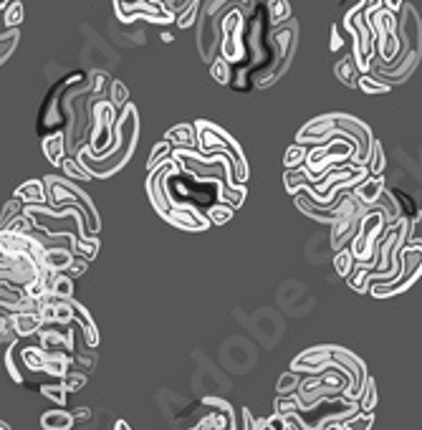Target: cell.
<instances>
[{"label": "cell", "instance_id": "6da1fadb", "mask_svg": "<svg viewBox=\"0 0 422 430\" xmlns=\"http://www.w3.org/2000/svg\"><path fill=\"white\" fill-rule=\"evenodd\" d=\"M119 127H122V144L117 147V152H111V155H107V157H94L87 147L78 149L76 157L81 160V164L94 175V180H107L111 175H117V172L132 160L134 149H137V142H140V111H137V107H134L132 102L122 109Z\"/></svg>", "mask_w": 422, "mask_h": 430}, {"label": "cell", "instance_id": "7a4b0ae2", "mask_svg": "<svg viewBox=\"0 0 422 430\" xmlns=\"http://www.w3.org/2000/svg\"><path fill=\"white\" fill-rule=\"evenodd\" d=\"M256 10L258 0H208L203 6L200 21H197V51L203 56V61L210 66L220 56V41H223V21L233 8Z\"/></svg>", "mask_w": 422, "mask_h": 430}, {"label": "cell", "instance_id": "3957f363", "mask_svg": "<svg viewBox=\"0 0 422 430\" xmlns=\"http://www.w3.org/2000/svg\"><path fill=\"white\" fill-rule=\"evenodd\" d=\"M91 114H94V125H91V134H89V144H84V147L94 157H107L111 152H117V147L122 144V127H119L122 109L109 96H102V99H94Z\"/></svg>", "mask_w": 422, "mask_h": 430}, {"label": "cell", "instance_id": "277c9868", "mask_svg": "<svg viewBox=\"0 0 422 430\" xmlns=\"http://www.w3.org/2000/svg\"><path fill=\"white\" fill-rule=\"evenodd\" d=\"M197 137H200V152L203 155H225L230 162H233V178L235 182L245 185L248 180V160L243 155L241 144L233 140V134H227L223 127L212 125L208 119H197Z\"/></svg>", "mask_w": 422, "mask_h": 430}, {"label": "cell", "instance_id": "5b68a950", "mask_svg": "<svg viewBox=\"0 0 422 430\" xmlns=\"http://www.w3.org/2000/svg\"><path fill=\"white\" fill-rule=\"evenodd\" d=\"M43 180H46V185H48V205H54V208L76 205V208H81L84 218H87L89 235H99V230H102V218H99V211H96L91 195L81 188V182L69 180L66 175H63V178L61 175H46Z\"/></svg>", "mask_w": 422, "mask_h": 430}, {"label": "cell", "instance_id": "8992f818", "mask_svg": "<svg viewBox=\"0 0 422 430\" xmlns=\"http://www.w3.org/2000/svg\"><path fill=\"white\" fill-rule=\"evenodd\" d=\"M422 276V246L420 243H407L405 253H402V271L395 281L387 283H372L369 294L375 299H390L395 294L412 289V283Z\"/></svg>", "mask_w": 422, "mask_h": 430}, {"label": "cell", "instance_id": "52a82bcc", "mask_svg": "<svg viewBox=\"0 0 422 430\" xmlns=\"http://www.w3.org/2000/svg\"><path fill=\"white\" fill-rule=\"evenodd\" d=\"M114 13L122 23H134V21H147L155 25H170L177 21L173 10H167L164 0H111Z\"/></svg>", "mask_w": 422, "mask_h": 430}, {"label": "cell", "instance_id": "ba28073f", "mask_svg": "<svg viewBox=\"0 0 422 430\" xmlns=\"http://www.w3.org/2000/svg\"><path fill=\"white\" fill-rule=\"evenodd\" d=\"M274 41H276V66L263 81L258 84V89H268L271 84H276L278 78L289 71L293 54H296V41H298V23L296 18H291L286 23L274 25Z\"/></svg>", "mask_w": 422, "mask_h": 430}, {"label": "cell", "instance_id": "9c48e42d", "mask_svg": "<svg viewBox=\"0 0 422 430\" xmlns=\"http://www.w3.org/2000/svg\"><path fill=\"white\" fill-rule=\"evenodd\" d=\"M41 266L31 256H25L21 250L0 248V279L3 283H13V286H31L38 281Z\"/></svg>", "mask_w": 422, "mask_h": 430}, {"label": "cell", "instance_id": "30bf717a", "mask_svg": "<svg viewBox=\"0 0 422 430\" xmlns=\"http://www.w3.org/2000/svg\"><path fill=\"white\" fill-rule=\"evenodd\" d=\"M18 357H21V365H23V369H28L31 375H46L51 352H48L46 347H41L38 342L21 347V350H18Z\"/></svg>", "mask_w": 422, "mask_h": 430}, {"label": "cell", "instance_id": "8fae6325", "mask_svg": "<svg viewBox=\"0 0 422 430\" xmlns=\"http://www.w3.org/2000/svg\"><path fill=\"white\" fill-rule=\"evenodd\" d=\"M41 144H43V155H46V160L51 162V167H61L63 160L71 155L69 142H66V132H63V129L51 132L48 137H43Z\"/></svg>", "mask_w": 422, "mask_h": 430}, {"label": "cell", "instance_id": "7c38bea8", "mask_svg": "<svg viewBox=\"0 0 422 430\" xmlns=\"http://www.w3.org/2000/svg\"><path fill=\"white\" fill-rule=\"evenodd\" d=\"M334 76L344 86H349V89H359V81H362V76H364V71L359 69V63H357L352 51L344 54L334 63Z\"/></svg>", "mask_w": 422, "mask_h": 430}, {"label": "cell", "instance_id": "4fadbf2b", "mask_svg": "<svg viewBox=\"0 0 422 430\" xmlns=\"http://www.w3.org/2000/svg\"><path fill=\"white\" fill-rule=\"evenodd\" d=\"M13 195L21 197L25 205H48V185L43 178L25 180L23 185H18Z\"/></svg>", "mask_w": 422, "mask_h": 430}, {"label": "cell", "instance_id": "5bb4252c", "mask_svg": "<svg viewBox=\"0 0 422 430\" xmlns=\"http://www.w3.org/2000/svg\"><path fill=\"white\" fill-rule=\"evenodd\" d=\"M164 140L173 142L175 149H200V137H197L195 125H177L167 129Z\"/></svg>", "mask_w": 422, "mask_h": 430}, {"label": "cell", "instance_id": "9a60e30c", "mask_svg": "<svg viewBox=\"0 0 422 430\" xmlns=\"http://www.w3.org/2000/svg\"><path fill=\"white\" fill-rule=\"evenodd\" d=\"M387 190V182H384V175H369V178H364V180L354 188V193L364 200L367 205H375L379 197H382V193Z\"/></svg>", "mask_w": 422, "mask_h": 430}, {"label": "cell", "instance_id": "2e32d148", "mask_svg": "<svg viewBox=\"0 0 422 430\" xmlns=\"http://www.w3.org/2000/svg\"><path fill=\"white\" fill-rule=\"evenodd\" d=\"M76 425V418L69 410H48L41 415V428L43 430H71Z\"/></svg>", "mask_w": 422, "mask_h": 430}, {"label": "cell", "instance_id": "e0dca14e", "mask_svg": "<svg viewBox=\"0 0 422 430\" xmlns=\"http://www.w3.org/2000/svg\"><path fill=\"white\" fill-rule=\"evenodd\" d=\"M13 324H16L18 334L23 339V336H38V332L43 329L46 321L41 319L38 312H33V314H13Z\"/></svg>", "mask_w": 422, "mask_h": 430}, {"label": "cell", "instance_id": "ac0fdd59", "mask_svg": "<svg viewBox=\"0 0 422 430\" xmlns=\"http://www.w3.org/2000/svg\"><path fill=\"white\" fill-rule=\"evenodd\" d=\"M61 172L69 178V180L74 182H89V180H94V175L81 164V160H78L76 155H69L66 160L61 162Z\"/></svg>", "mask_w": 422, "mask_h": 430}, {"label": "cell", "instance_id": "d6986e66", "mask_svg": "<svg viewBox=\"0 0 422 430\" xmlns=\"http://www.w3.org/2000/svg\"><path fill=\"white\" fill-rule=\"evenodd\" d=\"M0 339H3V347H5V350H13L18 344V339H21L16 324H13V314L5 312V309L0 312Z\"/></svg>", "mask_w": 422, "mask_h": 430}, {"label": "cell", "instance_id": "ffe728a7", "mask_svg": "<svg viewBox=\"0 0 422 430\" xmlns=\"http://www.w3.org/2000/svg\"><path fill=\"white\" fill-rule=\"evenodd\" d=\"M205 215L210 218V223L212 226H225V223H230L233 220V215H235V208L233 205H227V203H223V200H215L212 205H208L205 208Z\"/></svg>", "mask_w": 422, "mask_h": 430}, {"label": "cell", "instance_id": "44dd1931", "mask_svg": "<svg viewBox=\"0 0 422 430\" xmlns=\"http://www.w3.org/2000/svg\"><path fill=\"white\" fill-rule=\"evenodd\" d=\"M173 157H175L173 142H167V140L157 142L155 147H152V155H149V160H147V170H157L159 164H164L167 160H173Z\"/></svg>", "mask_w": 422, "mask_h": 430}, {"label": "cell", "instance_id": "7402d4cb", "mask_svg": "<svg viewBox=\"0 0 422 430\" xmlns=\"http://www.w3.org/2000/svg\"><path fill=\"white\" fill-rule=\"evenodd\" d=\"M38 390H41V395L51 400L54 405H61V407L66 405V398H69V387L63 385V380H61V383H54V380H51V383H41Z\"/></svg>", "mask_w": 422, "mask_h": 430}, {"label": "cell", "instance_id": "603a6c76", "mask_svg": "<svg viewBox=\"0 0 422 430\" xmlns=\"http://www.w3.org/2000/svg\"><path fill=\"white\" fill-rule=\"evenodd\" d=\"M200 13H203V6H200V0H190L188 6L177 13V21H175V25L177 28H192V25H197V21H200Z\"/></svg>", "mask_w": 422, "mask_h": 430}, {"label": "cell", "instance_id": "cb8c5ba5", "mask_svg": "<svg viewBox=\"0 0 422 430\" xmlns=\"http://www.w3.org/2000/svg\"><path fill=\"white\" fill-rule=\"evenodd\" d=\"M266 8H268V16H271V23L274 25H281L293 18V10H291L289 0H266Z\"/></svg>", "mask_w": 422, "mask_h": 430}, {"label": "cell", "instance_id": "d4e9b609", "mask_svg": "<svg viewBox=\"0 0 422 430\" xmlns=\"http://www.w3.org/2000/svg\"><path fill=\"white\" fill-rule=\"evenodd\" d=\"M309 144H298L293 142L289 149H286V157H283V164H286V170H293V167H304L306 160H309Z\"/></svg>", "mask_w": 422, "mask_h": 430}, {"label": "cell", "instance_id": "484cf974", "mask_svg": "<svg viewBox=\"0 0 422 430\" xmlns=\"http://www.w3.org/2000/svg\"><path fill=\"white\" fill-rule=\"evenodd\" d=\"M354 266H357V258L352 256V248L346 246V248H342V250H336L334 253V271L342 279H346V276L352 274L354 271Z\"/></svg>", "mask_w": 422, "mask_h": 430}, {"label": "cell", "instance_id": "4316f807", "mask_svg": "<svg viewBox=\"0 0 422 430\" xmlns=\"http://www.w3.org/2000/svg\"><path fill=\"white\" fill-rule=\"evenodd\" d=\"M210 76L215 78L220 86H230V81H233V63L225 61L223 56H218V58L210 63Z\"/></svg>", "mask_w": 422, "mask_h": 430}, {"label": "cell", "instance_id": "83f0119b", "mask_svg": "<svg viewBox=\"0 0 422 430\" xmlns=\"http://www.w3.org/2000/svg\"><path fill=\"white\" fill-rule=\"evenodd\" d=\"M18 39H21V31L18 28H3L0 33V61L5 63L10 58V54L16 51Z\"/></svg>", "mask_w": 422, "mask_h": 430}, {"label": "cell", "instance_id": "f1b7e54d", "mask_svg": "<svg viewBox=\"0 0 422 430\" xmlns=\"http://www.w3.org/2000/svg\"><path fill=\"white\" fill-rule=\"evenodd\" d=\"M0 18H3V28H18L23 23V6L21 0H13L10 6L0 8Z\"/></svg>", "mask_w": 422, "mask_h": 430}, {"label": "cell", "instance_id": "f546056e", "mask_svg": "<svg viewBox=\"0 0 422 430\" xmlns=\"http://www.w3.org/2000/svg\"><path fill=\"white\" fill-rule=\"evenodd\" d=\"M51 297L56 299H74V279L66 271H58L51 286Z\"/></svg>", "mask_w": 422, "mask_h": 430}, {"label": "cell", "instance_id": "4dcf8cb0", "mask_svg": "<svg viewBox=\"0 0 422 430\" xmlns=\"http://www.w3.org/2000/svg\"><path fill=\"white\" fill-rule=\"evenodd\" d=\"M301 383H304V372H293V369H289L286 375H281V380H278V385H276V392H278V395H293V392H298Z\"/></svg>", "mask_w": 422, "mask_h": 430}, {"label": "cell", "instance_id": "1f68e13d", "mask_svg": "<svg viewBox=\"0 0 422 430\" xmlns=\"http://www.w3.org/2000/svg\"><path fill=\"white\" fill-rule=\"evenodd\" d=\"M245 197H248V188L245 185H241V182H235L233 188H223L220 190V200L227 205H233L235 211L241 208L243 203H245Z\"/></svg>", "mask_w": 422, "mask_h": 430}, {"label": "cell", "instance_id": "d6a6232c", "mask_svg": "<svg viewBox=\"0 0 422 430\" xmlns=\"http://www.w3.org/2000/svg\"><path fill=\"white\" fill-rule=\"evenodd\" d=\"M359 92H364V94H390L392 84H387V81H382V78L372 76V74H364L362 81H359Z\"/></svg>", "mask_w": 422, "mask_h": 430}, {"label": "cell", "instance_id": "836d02e7", "mask_svg": "<svg viewBox=\"0 0 422 430\" xmlns=\"http://www.w3.org/2000/svg\"><path fill=\"white\" fill-rule=\"evenodd\" d=\"M346 43H352V39H349L346 28L342 25V21H339V23L331 25V41H329V48H331V54H342V51L346 48Z\"/></svg>", "mask_w": 422, "mask_h": 430}, {"label": "cell", "instance_id": "e575fe53", "mask_svg": "<svg viewBox=\"0 0 422 430\" xmlns=\"http://www.w3.org/2000/svg\"><path fill=\"white\" fill-rule=\"evenodd\" d=\"M89 380V372L84 367H78L76 362H74V367H71V372L66 377H63V385L69 387V392H78L84 385H87Z\"/></svg>", "mask_w": 422, "mask_h": 430}, {"label": "cell", "instance_id": "d590c367", "mask_svg": "<svg viewBox=\"0 0 422 430\" xmlns=\"http://www.w3.org/2000/svg\"><path fill=\"white\" fill-rule=\"evenodd\" d=\"M377 407V383L375 377H369L367 385H364V392H362L359 398V410L362 413H375Z\"/></svg>", "mask_w": 422, "mask_h": 430}, {"label": "cell", "instance_id": "8d00e7d4", "mask_svg": "<svg viewBox=\"0 0 422 430\" xmlns=\"http://www.w3.org/2000/svg\"><path fill=\"white\" fill-rule=\"evenodd\" d=\"M369 175H384V167H387V157H384L382 142L375 140V147H372V157H369Z\"/></svg>", "mask_w": 422, "mask_h": 430}, {"label": "cell", "instance_id": "74e56055", "mask_svg": "<svg viewBox=\"0 0 422 430\" xmlns=\"http://www.w3.org/2000/svg\"><path fill=\"white\" fill-rule=\"evenodd\" d=\"M344 430H372V425H375V413H357L352 415V418H346L344 422Z\"/></svg>", "mask_w": 422, "mask_h": 430}, {"label": "cell", "instance_id": "f35d334b", "mask_svg": "<svg viewBox=\"0 0 422 430\" xmlns=\"http://www.w3.org/2000/svg\"><path fill=\"white\" fill-rule=\"evenodd\" d=\"M21 213H25V203L21 200V197H10L8 203L3 205V215H0V226H5V223H10L13 218H18Z\"/></svg>", "mask_w": 422, "mask_h": 430}, {"label": "cell", "instance_id": "ab89813d", "mask_svg": "<svg viewBox=\"0 0 422 430\" xmlns=\"http://www.w3.org/2000/svg\"><path fill=\"white\" fill-rule=\"evenodd\" d=\"M109 99H111V102H114V104H117L119 109H124L126 104L132 102V99H129V89H126V86H124V81H119V78H114V81H111Z\"/></svg>", "mask_w": 422, "mask_h": 430}, {"label": "cell", "instance_id": "60d3db41", "mask_svg": "<svg viewBox=\"0 0 422 430\" xmlns=\"http://www.w3.org/2000/svg\"><path fill=\"white\" fill-rule=\"evenodd\" d=\"M203 405L205 407H212V410H218V413H223L227 418V420L233 422V428L238 430V425H235V413H233V405L227 402V400L223 398H205L203 400Z\"/></svg>", "mask_w": 422, "mask_h": 430}, {"label": "cell", "instance_id": "b9f144b4", "mask_svg": "<svg viewBox=\"0 0 422 430\" xmlns=\"http://www.w3.org/2000/svg\"><path fill=\"white\" fill-rule=\"evenodd\" d=\"M16 350V347H13ZM13 350H5V369H8V375L13 377V383L23 385L25 383V375L21 372V367H18V360H16V352Z\"/></svg>", "mask_w": 422, "mask_h": 430}, {"label": "cell", "instance_id": "7bdbcfd3", "mask_svg": "<svg viewBox=\"0 0 422 430\" xmlns=\"http://www.w3.org/2000/svg\"><path fill=\"white\" fill-rule=\"evenodd\" d=\"M392 193H395V197H397V203H399V208H402V215H405V218H414V215L420 213V208L414 205L412 197H407L405 193H399L397 188H392Z\"/></svg>", "mask_w": 422, "mask_h": 430}, {"label": "cell", "instance_id": "ee69618b", "mask_svg": "<svg viewBox=\"0 0 422 430\" xmlns=\"http://www.w3.org/2000/svg\"><path fill=\"white\" fill-rule=\"evenodd\" d=\"M89 266H91V261H89V258L76 256V258H74V264H71V266H69V271H66V274H69L71 279H78V276L87 274Z\"/></svg>", "mask_w": 422, "mask_h": 430}, {"label": "cell", "instance_id": "f6af8a7d", "mask_svg": "<svg viewBox=\"0 0 422 430\" xmlns=\"http://www.w3.org/2000/svg\"><path fill=\"white\" fill-rule=\"evenodd\" d=\"M410 243H420L422 246V211L410 218Z\"/></svg>", "mask_w": 422, "mask_h": 430}, {"label": "cell", "instance_id": "bcb514c9", "mask_svg": "<svg viewBox=\"0 0 422 430\" xmlns=\"http://www.w3.org/2000/svg\"><path fill=\"white\" fill-rule=\"evenodd\" d=\"M71 413H74L76 422H81V420H91V410H89V407H76V410H71Z\"/></svg>", "mask_w": 422, "mask_h": 430}, {"label": "cell", "instance_id": "7dc6e473", "mask_svg": "<svg viewBox=\"0 0 422 430\" xmlns=\"http://www.w3.org/2000/svg\"><path fill=\"white\" fill-rule=\"evenodd\" d=\"M407 0H384V8L395 10V13H402V8H405Z\"/></svg>", "mask_w": 422, "mask_h": 430}, {"label": "cell", "instance_id": "c3c4849f", "mask_svg": "<svg viewBox=\"0 0 422 430\" xmlns=\"http://www.w3.org/2000/svg\"><path fill=\"white\" fill-rule=\"evenodd\" d=\"M114 430H132V425H129L126 420H117L114 422Z\"/></svg>", "mask_w": 422, "mask_h": 430}, {"label": "cell", "instance_id": "681fc988", "mask_svg": "<svg viewBox=\"0 0 422 430\" xmlns=\"http://www.w3.org/2000/svg\"><path fill=\"white\" fill-rule=\"evenodd\" d=\"M173 39H175L173 33H167V31L162 33V41H164V43H170V41H173Z\"/></svg>", "mask_w": 422, "mask_h": 430}, {"label": "cell", "instance_id": "f907efd6", "mask_svg": "<svg viewBox=\"0 0 422 430\" xmlns=\"http://www.w3.org/2000/svg\"><path fill=\"white\" fill-rule=\"evenodd\" d=\"M13 0H0V8H5V6H10Z\"/></svg>", "mask_w": 422, "mask_h": 430}, {"label": "cell", "instance_id": "816d5d0a", "mask_svg": "<svg viewBox=\"0 0 422 430\" xmlns=\"http://www.w3.org/2000/svg\"><path fill=\"white\" fill-rule=\"evenodd\" d=\"M258 3H266V0H258Z\"/></svg>", "mask_w": 422, "mask_h": 430}]
</instances>
